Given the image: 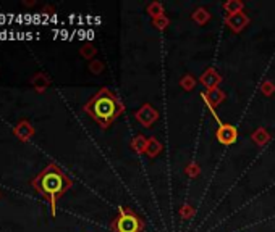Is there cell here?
Returning <instances> with one entry per match:
<instances>
[{"instance_id": "obj_18", "label": "cell", "mask_w": 275, "mask_h": 232, "mask_svg": "<svg viewBox=\"0 0 275 232\" xmlns=\"http://www.w3.org/2000/svg\"><path fill=\"white\" fill-rule=\"evenodd\" d=\"M261 92H262L265 97L273 95V92H275V84H273L272 81H264V83H261Z\"/></svg>"}, {"instance_id": "obj_10", "label": "cell", "mask_w": 275, "mask_h": 232, "mask_svg": "<svg viewBox=\"0 0 275 232\" xmlns=\"http://www.w3.org/2000/svg\"><path fill=\"white\" fill-rule=\"evenodd\" d=\"M162 142L159 140L157 137H149L147 140V148H146V155L149 158H156L161 155V151H162Z\"/></svg>"}, {"instance_id": "obj_7", "label": "cell", "mask_w": 275, "mask_h": 232, "mask_svg": "<svg viewBox=\"0 0 275 232\" xmlns=\"http://www.w3.org/2000/svg\"><path fill=\"white\" fill-rule=\"evenodd\" d=\"M201 97H202L204 103L207 105V108H214V110L217 108L219 105L224 103V100L227 99L225 92L222 91L220 87L212 89V91H206V92H202V94H201Z\"/></svg>"}, {"instance_id": "obj_14", "label": "cell", "mask_w": 275, "mask_h": 232, "mask_svg": "<svg viewBox=\"0 0 275 232\" xmlns=\"http://www.w3.org/2000/svg\"><path fill=\"white\" fill-rule=\"evenodd\" d=\"M196 84H198V79L194 78V76H191V74H185L180 79V87L183 89V91H186V92H191L193 89L196 87Z\"/></svg>"}, {"instance_id": "obj_11", "label": "cell", "mask_w": 275, "mask_h": 232, "mask_svg": "<svg viewBox=\"0 0 275 232\" xmlns=\"http://www.w3.org/2000/svg\"><path fill=\"white\" fill-rule=\"evenodd\" d=\"M191 20L193 21H196L198 24H206L209 20H210V13L206 10V8H202V7H199V8H196V10L193 12V15H191Z\"/></svg>"}, {"instance_id": "obj_5", "label": "cell", "mask_w": 275, "mask_h": 232, "mask_svg": "<svg viewBox=\"0 0 275 232\" xmlns=\"http://www.w3.org/2000/svg\"><path fill=\"white\" fill-rule=\"evenodd\" d=\"M216 137L222 145H232L238 139V129L233 124L222 123L219 129L216 131Z\"/></svg>"}, {"instance_id": "obj_15", "label": "cell", "mask_w": 275, "mask_h": 232, "mask_svg": "<svg viewBox=\"0 0 275 232\" xmlns=\"http://www.w3.org/2000/svg\"><path fill=\"white\" fill-rule=\"evenodd\" d=\"M146 12L152 16V20H156V18L164 15V5L161 2H150L146 8Z\"/></svg>"}, {"instance_id": "obj_4", "label": "cell", "mask_w": 275, "mask_h": 232, "mask_svg": "<svg viewBox=\"0 0 275 232\" xmlns=\"http://www.w3.org/2000/svg\"><path fill=\"white\" fill-rule=\"evenodd\" d=\"M135 118L136 121L141 124V126L144 128H150L152 124H156L159 121V118H161V113H159L152 105L149 103H144L141 108L135 113Z\"/></svg>"}, {"instance_id": "obj_16", "label": "cell", "mask_w": 275, "mask_h": 232, "mask_svg": "<svg viewBox=\"0 0 275 232\" xmlns=\"http://www.w3.org/2000/svg\"><path fill=\"white\" fill-rule=\"evenodd\" d=\"M168 24H170V20H168L165 15H162V16L156 18V20H152V26H154L156 29H159V31H164Z\"/></svg>"}, {"instance_id": "obj_9", "label": "cell", "mask_w": 275, "mask_h": 232, "mask_svg": "<svg viewBox=\"0 0 275 232\" xmlns=\"http://www.w3.org/2000/svg\"><path fill=\"white\" fill-rule=\"evenodd\" d=\"M251 139H253V142H254L256 145L264 147V145L269 144L270 134H269V131L265 129V128H257V129L251 134Z\"/></svg>"}, {"instance_id": "obj_13", "label": "cell", "mask_w": 275, "mask_h": 232, "mask_svg": "<svg viewBox=\"0 0 275 232\" xmlns=\"http://www.w3.org/2000/svg\"><path fill=\"white\" fill-rule=\"evenodd\" d=\"M243 8H245V4L241 2V0H228V2L224 4V10L228 15H235V13L243 12Z\"/></svg>"}, {"instance_id": "obj_1", "label": "cell", "mask_w": 275, "mask_h": 232, "mask_svg": "<svg viewBox=\"0 0 275 232\" xmlns=\"http://www.w3.org/2000/svg\"><path fill=\"white\" fill-rule=\"evenodd\" d=\"M73 185V181L62 171L60 166L55 163L47 165L42 171L33 179V187L36 189L44 199L50 203L52 215H55L57 200L64 195L70 187Z\"/></svg>"}, {"instance_id": "obj_8", "label": "cell", "mask_w": 275, "mask_h": 232, "mask_svg": "<svg viewBox=\"0 0 275 232\" xmlns=\"http://www.w3.org/2000/svg\"><path fill=\"white\" fill-rule=\"evenodd\" d=\"M222 78L219 73H217V69L216 68H207L204 73L199 76V83L207 89V91H212V89H217L219 84L222 83Z\"/></svg>"}, {"instance_id": "obj_6", "label": "cell", "mask_w": 275, "mask_h": 232, "mask_svg": "<svg viewBox=\"0 0 275 232\" xmlns=\"http://www.w3.org/2000/svg\"><path fill=\"white\" fill-rule=\"evenodd\" d=\"M250 23H251L250 16H248L245 12H239V13H235V15H227L225 16V24L228 26V29L232 31V32H235V34L241 32Z\"/></svg>"}, {"instance_id": "obj_3", "label": "cell", "mask_w": 275, "mask_h": 232, "mask_svg": "<svg viewBox=\"0 0 275 232\" xmlns=\"http://www.w3.org/2000/svg\"><path fill=\"white\" fill-rule=\"evenodd\" d=\"M144 227L146 224L139 215L125 207H118V216L112 222L113 232H143Z\"/></svg>"}, {"instance_id": "obj_2", "label": "cell", "mask_w": 275, "mask_h": 232, "mask_svg": "<svg viewBox=\"0 0 275 232\" xmlns=\"http://www.w3.org/2000/svg\"><path fill=\"white\" fill-rule=\"evenodd\" d=\"M84 111L99 124L102 129H107L110 124L123 114L125 105L110 89L102 87L93 99L84 105Z\"/></svg>"}, {"instance_id": "obj_17", "label": "cell", "mask_w": 275, "mask_h": 232, "mask_svg": "<svg viewBox=\"0 0 275 232\" xmlns=\"http://www.w3.org/2000/svg\"><path fill=\"white\" fill-rule=\"evenodd\" d=\"M185 173H186V176H190V177H198L199 174H201V168H199V165L198 163H188L186 165V168H185Z\"/></svg>"}, {"instance_id": "obj_12", "label": "cell", "mask_w": 275, "mask_h": 232, "mask_svg": "<svg viewBox=\"0 0 275 232\" xmlns=\"http://www.w3.org/2000/svg\"><path fill=\"white\" fill-rule=\"evenodd\" d=\"M147 137L144 136H136L135 139L131 140V148L136 151V153H146V148H147Z\"/></svg>"}, {"instance_id": "obj_19", "label": "cell", "mask_w": 275, "mask_h": 232, "mask_svg": "<svg viewBox=\"0 0 275 232\" xmlns=\"http://www.w3.org/2000/svg\"><path fill=\"white\" fill-rule=\"evenodd\" d=\"M193 215H194V208L191 207L190 203L181 205V208H180V216H181L183 219H190V218H193Z\"/></svg>"}]
</instances>
